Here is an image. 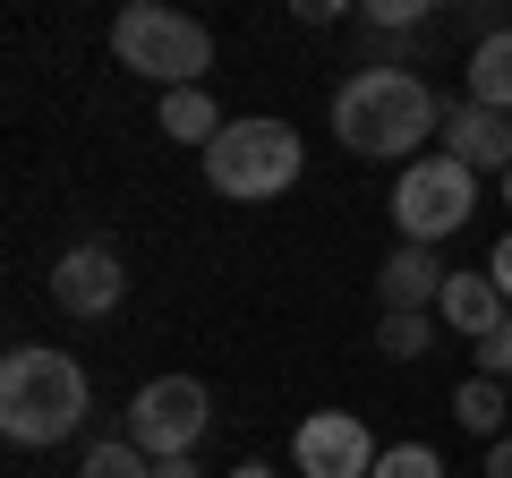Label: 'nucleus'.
<instances>
[{
	"instance_id": "f257e3e1",
	"label": "nucleus",
	"mask_w": 512,
	"mask_h": 478,
	"mask_svg": "<svg viewBox=\"0 0 512 478\" xmlns=\"http://www.w3.org/2000/svg\"><path fill=\"white\" fill-rule=\"evenodd\" d=\"M333 137L367 163H419L427 137H444V103L427 94L419 69H359L333 94Z\"/></svg>"
},
{
	"instance_id": "6e6552de",
	"label": "nucleus",
	"mask_w": 512,
	"mask_h": 478,
	"mask_svg": "<svg viewBox=\"0 0 512 478\" xmlns=\"http://www.w3.org/2000/svg\"><path fill=\"white\" fill-rule=\"evenodd\" d=\"M52 299L69 316H111L128 299V265H120V248H103V239H77L69 257L52 265Z\"/></svg>"
},
{
	"instance_id": "39448f33",
	"label": "nucleus",
	"mask_w": 512,
	"mask_h": 478,
	"mask_svg": "<svg viewBox=\"0 0 512 478\" xmlns=\"http://www.w3.org/2000/svg\"><path fill=\"white\" fill-rule=\"evenodd\" d=\"M470 214H478V171L453 163V154H419V163L393 180V231H402L410 248L453 239Z\"/></svg>"
},
{
	"instance_id": "f3484780",
	"label": "nucleus",
	"mask_w": 512,
	"mask_h": 478,
	"mask_svg": "<svg viewBox=\"0 0 512 478\" xmlns=\"http://www.w3.org/2000/svg\"><path fill=\"white\" fill-rule=\"evenodd\" d=\"M367 478H444V453L436 444H393V453H376Z\"/></svg>"
},
{
	"instance_id": "1a4fd4ad",
	"label": "nucleus",
	"mask_w": 512,
	"mask_h": 478,
	"mask_svg": "<svg viewBox=\"0 0 512 478\" xmlns=\"http://www.w3.org/2000/svg\"><path fill=\"white\" fill-rule=\"evenodd\" d=\"M444 154L470 171H512V111H478V103H453L444 111Z\"/></svg>"
},
{
	"instance_id": "2eb2a0df",
	"label": "nucleus",
	"mask_w": 512,
	"mask_h": 478,
	"mask_svg": "<svg viewBox=\"0 0 512 478\" xmlns=\"http://www.w3.org/2000/svg\"><path fill=\"white\" fill-rule=\"evenodd\" d=\"M453 419L470 427V436H504V385H495V376H470V385H453Z\"/></svg>"
},
{
	"instance_id": "4be33fe9",
	"label": "nucleus",
	"mask_w": 512,
	"mask_h": 478,
	"mask_svg": "<svg viewBox=\"0 0 512 478\" xmlns=\"http://www.w3.org/2000/svg\"><path fill=\"white\" fill-rule=\"evenodd\" d=\"M154 478H205V470H197V453H188V461H154Z\"/></svg>"
},
{
	"instance_id": "5701e85b",
	"label": "nucleus",
	"mask_w": 512,
	"mask_h": 478,
	"mask_svg": "<svg viewBox=\"0 0 512 478\" xmlns=\"http://www.w3.org/2000/svg\"><path fill=\"white\" fill-rule=\"evenodd\" d=\"M222 478H274V470H265V461H239V470H222Z\"/></svg>"
},
{
	"instance_id": "4468645a",
	"label": "nucleus",
	"mask_w": 512,
	"mask_h": 478,
	"mask_svg": "<svg viewBox=\"0 0 512 478\" xmlns=\"http://www.w3.org/2000/svg\"><path fill=\"white\" fill-rule=\"evenodd\" d=\"M376 342H384V359H427V350H436V316L427 308H384Z\"/></svg>"
},
{
	"instance_id": "7ed1b4c3",
	"label": "nucleus",
	"mask_w": 512,
	"mask_h": 478,
	"mask_svg": "<svg viewBox=\"0 0 512 478\" xmlns=\"http://www.w3.org/2000/svg\"><path fill=\"white\" fill-rule=\"evenodd\" d=\"M111 52H120L128 77H146L163 94L205 86V69H214V35L188 9H163V0H128L120 18H111Z\"/></svg>"
},
{
	"instance_id": "0eeeda50",
	"label": "nucleus",
	"mask_w": 512,
	"mask_h": 478,
	"mask_svg": "<svg viewBox=\"0 0 512 478\" xmlns=\"http://www.w3.org/2000/svg\"><path fill=\"white\" fill-rule=\"evenodd\" d=\"M291 461H299V478H367L376 470V436H367L359 410H316V419H299Z\"/></svg>"
},
{
	"instance_id": "9b49d317",
	"label": "nucleus",
	"mask_w": 512,
	"mask_h": 478,
	"mask_svg": "<svg viewBox=\"0 0 512 478\" xmlns=\"http://www.w3.org/2000/svg\"><path fill=\"white\" fill-rule=\"evenodd\" d=\"M444 282H453V265L436 257V248H393L384 257V274H376V291H384V308H427L436 316V299H444Z\"/></svg>"
},
{
	"instance_id": "20e7f679",
	"label": "nucleus",
	"mask_w": 512,
	"mask_h": 478,
	"mask_svg": "<svg viewBox=\"0 0 512 478\" xmlns=\"http://www.w3.org/2000/svg\"><path fill=\"white\" fill-rule=\"evenodd\" d=\"M299 163H308V146H299L291 120H231V129L205 146V180H214V197H231V205L282 197V188L299 180Z\"/></svg>"
},
{
	"instance_id": "dca6fc26",
	"label": "nucleus",
	"mask_w": 512,
	"mask_h": 478,
	"mask_svg": "<svg viewBox=\"0 0 512 478\" xmlns=\"http://www.w3.org/2000/svg\"><path fill=\"white\" fill-rule=\"evenodd\" d=\"M77 478H154V461L137 453L128 436H103V444H94L86 461H77Z\"/></svg>"
},
{
	"instance_id": "9d476101",
	"label": "nucleus",
	"mask_w": 512,
	"mask_h": 478,
	"mask_svg": "<svg viewBox=\"0 0 512 478\" xmlns=\"http://www.w3.org/2000/svg\"><path fill=\"white\" fill-rule=\"evenodd\" d=\"M504 316H512V299L495 291L487 265H478V274H453V282H444V299H436V325H453L461 342H487Z\"/></svg>"
},
{
	"instance_id": "f03ea898",
	"label": "nucleus",
	"mask_w": 512,
	"mask_h": 478,
	"mask_svg": "<svg viewBox=\"0 0 512 478\" xmlns=\"http://www.w3.org/2000/svg\"><path fill=\"white\" fill-rule=\"evenodd\" d=\"M94 393H86V368H77L69 350L52 342H18L0 359V436L26 444V453H52L86 427Z\"/></svg>"
},
{
	"instance_id": "a211bd4d",
	"label": "nucleus",
	"mask_w": 512,
	"mask_h": 478,
	"mask_svg": "<svg viewBox=\"0 0 512 478\" xmlns=\"http://www.w3.org/2000/svg\"><path fill=\"white\" fill-rule=\"evenodd\" d=\"M419 18H427V0H367V26L376 35H410Z\"/></svg>"
},
{
	"instance_id": "aec40b11",
	"label": "nucleus",
	"mask_w": 512,
	"mask_h": 478,
	"mask_svg": "<svg viewBox=\"0 0 512 478\" xmlns=\"http://www.w3.org/2000/svg\"><path fill=\"white\" fill-rule=\"evenodd\" d=\"M487 274H495V291H504V299H512V231H504V239H495V257H487Z\"/></svg>"
},
{
	"instance_id": "423d86ee",
	"label": "nucleus",
	"mask_w": 512,
	"mask_h": 478,
	"mask_svg": "<svg viewBox=\"0 0 512 478\" xmlns=\"http://www.w3.org/2000/svg\"><path fill=\"white\" fill-rule=\"evenodd\" d=\"M205 427H214V393H205L197 376H154V385H137L120 436L146 461H188L205 444Z\"/></svg>"
},
{
	"instance_id": "b1692460",
	"label": "nucleus",
	"mask_w": 512,
	"mask_h": 478,
	"mask_svg": "<svg viewBox=\"0 0 512 478\" xmlns=\"http://www.w3.org/2000/svg\"><path fill=\"white\" fill-rule=\"evenodd\" d=\"M504 205H512V171H504Z\"/></svg>"
},
{
	"instance_id": "ddd939ff",
	"label": "nucleus",
	"mask_w": 512,
	"mask_h": 478,
	"mask_svg": "<svg viewBox=\"0 0 512 478\" xmlns=\"http://www.w3.org/2000/svg\"><path fill=\"white\" fill-rule=\"evenodd\" d=\"M231 129L222 120V103L205 86H180V94H163V137H180V146H214V137Z\"/></svg>"
},
{
	"instance_id": "f8f14e48",
	"label": "nucleus",
	"mask_w": 512,
	"mask_h": 478,
	"mask_svg": "<svg viewBox=\"0 0 512 478\" xmlns=\"http://www.w3.org/2000/svg\"><path fill=\"white\" fill-rule=\"evenodd\" d=\"M461 94L478 111H512V26L487 43H470V69H461Z\"/></svg>"
},
{
	"instance_id": "412c9836",
	"label": "nucleus",
	"mask_w": 512,
	"mask_h": 478,
	"mask_svg": "<svg viewBox=\"0 0 512 478\" xmlns=\"http://www.w3.org/2000/svg\"><path fill=\"white\" fill-rule=\"evenodd\" d=\"M487 478H512V436H495V444H487Z\"/></svg>"
},
{
	"instance_id": "6ab92c4d",
	"label": "nucleus",
	"mask_w": 512,
	"mask_h": 478,
	"mask_svg": "<svg viewBox=\"0 0 512 478\" xmlns=\"http://www.w3.org/2000/svg\"><path fill=\"white\" fill-rule=\"evenodd\" d=\"M478 376H495V385L512 376V316H504V325L487 333V342H478Z\"/></svg>"
}]
</instances>
